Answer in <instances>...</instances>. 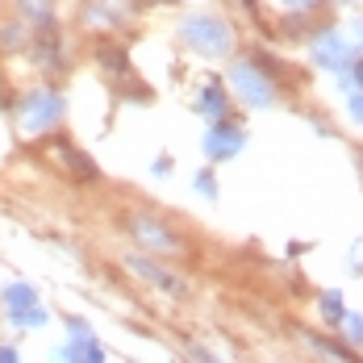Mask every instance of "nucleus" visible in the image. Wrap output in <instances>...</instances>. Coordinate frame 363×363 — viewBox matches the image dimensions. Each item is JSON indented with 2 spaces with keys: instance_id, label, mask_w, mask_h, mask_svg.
<instances>
[{
  "instance_id": "9b49d317",
  "label": "nucleus",
  "mask_w": 363,
  "mask_h": 363,
  "mask_svg": "<svg viewBox=\"0 0 363 363\" xmlns=\"http://www.w3.org/2000/svg\"><path fill=\"white\" fill-rule=\"evenodd\" d=\"M322 305H326V313H330V318H342V301H338L334 292H326V296H322Z\"/></svg>"
},
{
  "instance_id": "1a4fd4ad",
  "label": "nucleus",
  "mask_w": 363,
  "mask_h": 363,
  "mask_svg": "<svg viewBox=\"0 0 363 363\" xmlns=\"http://www.w3.org/2000/svg\"><path fill=\"white\" fill-rule=\"evenodd\" d=\"M30 305H34V292L30 289H13L9 292V309H13V313H21V309H30Z\"/></svg>"
},
{
  "instance_id": "f257e3e1",
  "label": "nucleus",
  "mask_w": 363,
  "mask_h": 363,
  "mask_svg": "<svg viewBox=\"0 0 363 363\" xmlns=\"http://www.w3.org/2000/svg\"><path fill=\"white\" fill-rule=\"evenodd\" d=\"M184 38H188L192 50H205V55H221L230 46V30L221 21H213V17H192L184 26Z\"/></svg>"
},
{
  "instance_id": "20e7f679",
  "label": "nucleus",
  "mask_w": 363,
  "mask_h": 363,
  "mask_svg": "<svg viewBox=\"0 0 363 363\" xmlns=\"http://www.w3.org/2000/svg\"><path fill=\"white\" fill-rule=\"evenodd\" d=\"M130 230L143 238L146 247H155V251H176V247H180L172 230H163L159 221H150V218H130Z\"/></svg>"
},
{
  "instance_id": "0eeeda50",
  "label": "nucleus",
  "mask_w": 363,
  "mask_h": 363,
  "mask_svg": "<svg viewBox=\"0 0 363 363\" xmlns=\"http://www.w3.org/2000/svg\"><path fill=\"white\" fill-rule=\"evenodd\" d=\"M130 267H134V272H143L146 280H155L159 289H167V292H184V284H180V280H172V276H163V272H159L155 263H146V259H130Z\"/></svg>"
},
{
  "instance_id": "f03ea898",
  "label": "nucleus",
  "mask_w": 363,
  "mask_h": 363,
  "mask_svg": "<svg viewBox=\"0 0 363 363\" xmlns=\"http://www.w3.org/2000/svg\"><path fill=\"white\" fill-rule=\"evenodd\" d=\"M59 113H63V101H59L55 92H42V96H30V101H26L21 121H26V130H46Z\"/></svg>"
},
{
  "instance_id": "ddd939ff",
  "label": "nucleus",
  "mask_w": 363,
  "mask_h": 363,
  "mask_svg": "<svg viewBox=\"0 0 363 363\" xmlns=\"http://www.w3.org/2000/svg\"><path fill=\"white\" fill-rule=\"evenodd\" d=\"M359 84H363V63H359Z\"/></svg>"
},
{
  "instance_id": "39448f33",
  "label": "nucleus",
  "mask_w": 363,
  "mask_h": 363,
  "mask_svg": "<svg viewBox=\"0 0 363 363\" xmlns=\"http://www.w3.org/2000/svg\"><path fill=\"white\" fill-rule=\"evenodd\" d=\"M313 59L322 63V67H330V72H342V59H347V46L338 42L334 34H322L318 42H313Z\"/></svg>"
},
{
  "instance_id": "7ed1b4c3",
  "label": "nucleus",
  "mask_w": 363,
  "mask_h": 363,
  "mask_svg": "<svg viewBox=\"0 0 363 363\" xmlns=\"http://www.w3.org/2000/svg\"><path fill=\"white\" fill-rule=\"evenodd\" d=\"M234 88L247 96V105H255V109H263V105L272 101V88H267V79L255 72V67H234Z\"/></svg>"
},
{
  "instance_id": "f8f14e48",
  "label": "nucleus",
  "mask_w": 363,
  "mask_h": 363,
  "mask_svg": "<svg viewBox=\"0 0 363 363\" xmlns=\"http://www.w3.org/2000/svg\"><path fill=\"white\" fill-rule=\"evenodd\" d=\"M347 330H351V342H363V322H359V318H351Z\"/></svg>"
},
{
  "instance_id": "423d86ee",
  "label": "nucleus",
  "mask_w": 363,
  "mask_h": 363,
  "mask_svg": "<svg viewBox=\"0 0 363 363\" xmlns=\"http://www.w3.org/2000/svg\"><path fill=\"white\" fill-rule=\"evenodd\" d=\"M238 146H242V130H234V125H218V130L209 134L205 150H209L213 159H225V155H234Z\"/></svg>"
},
{
  "instance_id": "6e6552de",
  "label": "nucleus",
  "mask_w": 363,
  "mask_h": 363,
  "mask_svg": "<svg viewBox=\"0 0 363 363\" xmlns=\"http://www.w3.org/2000/svg\"><path fill=\"white\" fill-rule=\"evenodd\" d=\"M201 113H209V117H221V113H225V101H221V92H218V88L201 92Z\"/></svg>"
},
{
  "instance_id": "9d476101",
  "label": "nucleus",
  "mask_w": 363,
  "mask_h": 363,
  "mask_svg": "<svg viewBox=\"0 0 363 363\" xmlns=\"http://www.w3.org/2000/svg\"><path fill=\"white\" fill-rule=\"evenodd\" d=\"M21 9L38 21H50V0H21Z\"/></svg>"
},
{
  "instance_id": "4468645a",
  "label": "nucleus",
  "mask_w": 363,
  "mask_h": 363,
  "mask_svg": "<svg viewBox=\"0 0 363 363\" xmlns=\"http://www.w3.org/2000/svg\"><path fill=\"white\" fill-rule=\"evenodd\" d=\"M305 4H309V0H305Z\"/></svg>"
}]
</instances>
